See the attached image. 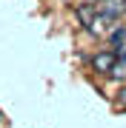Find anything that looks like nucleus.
<instances>
[{
    "instance_id": "nucleus-1",
    "label": "nucleus",
    "mask_w": 126,
    "mask_h": 128,
    "mask_svg": "<svg viewBox=\"0 0 126 128\" xmlns=\"http://www.w3.org/2000/svg\"><path fill=\"white\" fill-rule=\"evenodd\" d=\"M115 63H117V51H109V48H103V51H98L92 57V68L98 74H112Z\"/></svg>"
},
{
    "instance_id": "nucleus-2",
    "label": "nucleus",
    "mask_w": 126,
    "mask_h": 128,
    "mask_svg": "<svg viewBox=\"0 0 126 128\" xmlns=\"http://www.w3.org/2000/svg\"><path fill=\"white\" fill-rule=\"evenodd\" d=\"M115 23L117 20H112V17H106V14H95V20L89 23V32L92 34H98V37H103V34H112V28H115Z\"/></svg>"
},
{
    "instance_id": "nucleus-3",
    "label": "nucleus",
    "mask_w": 126,
    "mask_h": 128,
    "mask_svg": "<svg viewBox=\"0 0 126 128\" xmlns=\"http://www.w3.org/2000/svg\"><path fill=\"white\" fill-rule=\"evenodd\" d=\"M100 14L117 20L120 14H126V0H103V3H100Z\"/></svg>"
},
{
    "instance_id": "nucleus-4",
    "label": "nucleus",
    "mask_w": 126,
    "mask_h": 128,
    "mask_svg": "<svg viewBox=\"0 0 126 128\" xmlns=\"http://www.w3.org/2000/svg\"><path fill=\"white\" fill-rule=\"evenodd\" d=\"M95 14H98V6H92V3H80L77 9H75V17L80 20V26H86V28L95 20Z\"/></svg>"
},
{
    "instance_id": "nucleus-5",
    "label": "nucleus",
    "mask_w": 126,
    "mask_h": 128,
    "mask_svg": "<svg viewBox=\"0 0 126 128\" xmlns=\"http://www.w3.org/2000/svg\"><path fill=\"white\" fill-rule=\"evenodd\" d=\"M109 77H115V80H126V63L120 57H117V63H115V68H112V74Z\"/></svg>"
},
{
    "instance_id": "nucleus-6",
    "label": "nucleus",
    "mask_w": 126,
    "mask_h": 128,
    "mask_svg": "<svg viewBox=\"0 0 126 128\" xmlns=\"http://www.w3.org/2000/svg\"><path fill=\"white\" fill-rule=\"evenodd\" d=\"M112 43H115V46H123V43H126V28L123 26H115L112 28Z\"/></svg>"
},
{
    "instance_id": "nucleus-7",
    "label": "nucleus",
    "mask_w": 126,
    "mask_h": 128,
    "mask_svg": "<svg viewBox=\"0 0 126 128\" xmlns=\"http://www.w3.org/2000/svg\"><path fill=\"white\" fill-rule=\"evenodd\" d=\"M117 108H126V86H120V91H117V100H115Z\"/></svg>"
},
{
    "instance_id": "nucleus-8",
    "label": "nucleus",
    "mask_w": 126,
    "mask_h": 128,
    "mask_svg": "<svg viewBox=\"0 0 126 128\" xmlns=\"http://www.w3.org/2000/svg\"><path fill=\"white\" fill-rule=\"evenodd\" d=\"M86 3H92V6H98V3H103V0H86Z\"/></svg>"
}]
</instances>
